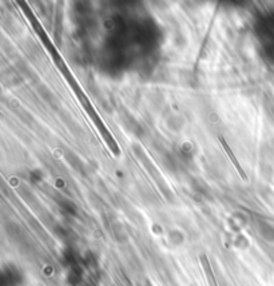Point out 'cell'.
<instances>
[{
	"label": "cell",
	"instance_id": "cell-1",
	"mask_svg": "<svg viewBox=\"0 0 274 286\" xmlns=\"http://www.w3.org/2000/svg\"><path fill=\"white\" fill-rule=\"evenodd\" d=\"M219 142H221V145H222L223 150H225V152H226V154H227V157H229V159H230V161H232L233 166L236 167L237 172H238V174H240V175H241V180H242L243 182H246V181H247L246 172L243 171V169H242V167H241L240 162H238V159H237V158H236V156L233 154L232 148L229 147V145H227V142L225 141V138H223V137H219Z\"/></svg>",
	"mask_w": 274,
	"mask_h": 286
}]
</instances>
